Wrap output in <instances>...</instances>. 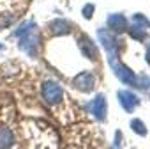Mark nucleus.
<instances>
[{
  "label": "nucleus",
  "instance_id": "1",
  "mask_svg": "<svg viewBox=\"0 0 150 149\" xmlns=\"http://www.w3.org/2000/svg\"><path fill=\"white\" fill-rule=\"evenodd\" d=\"M23 135L27 149H58L57 131L41 121H30L23 124Z\"/></svg>",
  "mask_w": 150,
  "mask_h": 149
},
{
  "label": "nucleus",
  "instance_id": "2",
  "mask_svg": "<svg viewBox=\"0 0 150 149\" xmlns=\"http://www.w3.org/2000/svg\"><path fill=\"white\" fill-rule=\"evenodd\" d=\"M42 98H44V101L48 105L57 107V105H60L64 101V91H62V87L57 82L50 80V82L42 84Z\"/></svg>",
  "mask_w": 150,
  "mask_h": 149
},
{
  "label": "nucleus",
  "instance_id": "3",
  "mask_svg": "<svg viewBox=\"0 0 150 149\" xmlns=\"http://www.w3.org/2000/svg\"><path fill=\"white\" fill-rule=\"evenodd\" d=\"M110 64H111V67H113V71H115V74L124 82V84H129V85H132V84H136V74L129 69V67H125L115 55H110Z\"/></svg>",
  "mask_w": 150,
  "mask_h": 149
},
{
  "label": "nucleus",
  "instance_id": "4",
  "mask_svg": "<svg viewBox=\"0 0 150 149\" xmlns=\"http://www.w3.org/2000/svg\"><path fill=\"white\" fill-rule=\"evenodd\" d=\"M74 85H76L80 91H83V92H88V91L94 89L96 78H94V74H90V73H81V74H78V77L74 78Z\"/></svg>",
  "mask_w": 150,
  "mask_h": 149
},
{
  "label": "nucleus",
  "instance_id": "5",
  "mask_svg": "<svg viewBox=\"0 0 150 149\" xmlns=\"http://www.w3.org/2000/svg\"><path fill=\"white\" fill-rule=\"evenodd\" d=\"M118 100L122 103V107L125 108V112H132L138 105H139V98L132 92H127V91H120L118 92Z\"/></svg>",
  "mask_w": 150,
  "mask_h": 149
},
{
  "label": "nucleus",
  "instance_id": "6",
  "mask_svg": "<svg viewBox=\"0 0 150 149\" xmlns=\"http://www.w3.org/2000/svg\"><path fill=\"white\" fill-rule=\"evenodd\" d=\"M97 36H99V39H101V44L110 52V55H115L117 53V50H118V44H117V39L108 32V30H99L97 32Z\"/></svg>",
  "mask_w": 150,
  "mask_h": 149
},
{
  "label": "nucleus",
  "instance_id": "7",
  "mask_svg": "<svg viewBox=\"0 0 150 149\" xmlns=\"http://www.w3.org/2000/svg\"><path fill=\"white\" fill-rule=\"evenodd\" d=\"M88 107H90L92 114H94L99 121H103V119L106 117V100H104L103 94H97V98H96Z\"/></svg>",
  "mask_w": 150,
  "mask_h": 149
},
{
  "label": "nucleus",
  "instance_id": "8",
  "mask_svg": "<svg viewBox=\"0 0 150 149\" xmlns=\"http://www.w3.org/2000/svg\"><path fill=\"white\" fill-rule=\"evenodd\" d=\"M14 144V135L9 126H0V149H9Z\"/></svg>",
  "mask_w": 150,
  "mask_h": 149
},
{
  "label": "nucleus",
  "instance_id": "9",
  "mask_svg": "<svg viewBox=\"0 0 150 149\" xmlns=\"http://www.w3.org/2000/svg\"><path fill=\"white\" fill-rule=\"evenodd\" d=\"M37 44H39V39L35 37V36H23V39L20 41V48L21 50H25V52H28L30 55H35V52H37Z\"/></svg>",
  "mask_w": 150,
  "mask_h": 149
},
{
  "label": "nucleus",
  "instance_id": "10",
  "mask_svg": "<svg viewBox=\"0 0 150 149\" xmlns=\"http://www.w3.org/2000/svg\"><path fill=\"white\" fill-rule=\"evenodd\" d=\"M80 46H81V52H83L88 59H97V48H96V44H94L87 36H81V37H80Z\"/></svg>",
  "mask_w": 150,
  "mask_h": 149
},
{
  "label": "nucleus",
  "instance_id": "11",
  "mask_svg": "<svg viewBox=\"0 0 150 149\" xmlns=\"http://www.w3.org/2000/svg\"><path fill=\"white\" fill-rule=\"evenodd\" d=\"M64 149H96V147L90 145L88 140H85V137H74V138H67Z\"/></svg>",
  "mask_w": 150,
  "mask_h": 149
},
{
  "label": "nucleus",
  "instance_id": "12",
  "mask_svg": "<svg viewBox=\"0 0 150 149\" xmlns=\"http://www.w3.org/2000/svg\"><path fill=\"white\" fill-rule=\"evenodd\" d=\"M108 25L110 29H113L115 32H124L125 27H127V20L122 16V14H111L108 18Z\"/></svg>",
  "mask_w": 150,
  "mask_h": 149
},
{
  "label": "nucleus",
  "instance_id": "13",
  "mask_svg": "<svg viewBox=\"0 0 150 149\" xmlns=\"http://www.w3.org/2000/svg\"><path fill=\"white\" fill-rule=\"evenodd\" d=\"M51 32L55 36H65V34L71 32V25L67 21H64V20H55L51 23Z\"/></svg>",
  "mask_w": 150,
  "mask_h": 149
},
{
  "label": "nucleus",
  "instance_id": "14",
  "mask_svg": "<svg viewBox=\"0 0 150 149\" xmlns=\"http://www.w3.org/2000/svg\"><path fill=\"white\" fill-rule=\"evenodd\" d=\"M131 128H132L138 135H146V128H145V124H143L139 119H134V121L131 122Z\"/></svg>",
  "mask_w": 150,
  "mask_h": 149
},
{
  "label": "nucleus",
  "instance_id": "15",
  "mask_svg": "<svg viewBox=\"0 0 150 149\" xmlns=\"http://www.w3.org/2000/svg\"><path fill=\"white\" fill-rule=\"evenodd\" d=\"M131 36H132L134 39H143V37H145V30H141L138 25H132V27H131Z\"/></svg>",
  "mask_w": 150,
  "mask_h": 149
},
{
  "label": "nucleus",
  "instance_id": "16",
  "mask_svg": "<svg viewBox=\"0 0 150 149\" xmlns=\"http://www.w3.org/2000/svg\"><path fill=\"white\" fill-rule=\"evenodd\" d=\"M132 20H134V23H143V29H148V27H150V21H148L143 14H134Z\"/></svg>",
  "mask_w": 150,
  "mask_h": 149
},
{
  "label": "nucleus",
  "instance_id": "17",
  "mask_svg": "<svg viewBox=\"0 0 150 149\" xmlns=\"http://www.w3.org/2000/svg\"><path fill=\"white\" fill-rule=\"evenodd\" d=\"M92 14H94V6H92V4H87V6L83 7V16H85L87 20H90Z\"/></svg>",
  "mask_w": 150,
  "mask_h": 149
},
{
  "label": "nucleus",
  "instance_id": "18",
  "mask_svg": "<svg viewBox=\"0 0 150 149\" xmlns=\"http://www.w3.org/2000/svg\"><path fill=\"white\" fill-rule=\"evenodd\" d=\"M146 62H148V64H150V48H148V50H146Z\"/></svg>",
  "mask_w": 150,
  "mask_h": 149
},
{
  "label": "nucleus",
  "instance_id": "19",
  "mask_svg": "<svg viewBox=\"0 0 150 149\" xmlns=\"http://www.w3.org/2000/svg\"><path fill=\"white\" fill-rule=\"evenodd\" d=\"M2 48H4V46H2V43H0V50H2Z\"/></svg>",
  "mask_w": 150,
  "mask_h": 149
}]
</instances>
